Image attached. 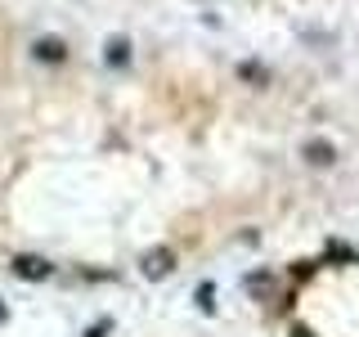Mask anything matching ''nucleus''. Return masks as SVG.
<instances>
[{
    "mask_svg": "<svg viewBox=\"0 0 359 337\" xmlns=\"http://www.w3.org/2000/svg\"><path fill=\"white\" fill-rule=\"evenodd\" d=\"M306 153H310V162H314V166H328L332 157H337V149H332V144H319V140H314Z\"/></svg>",
    "mask_w": 359,
    "mask_h": 337,
    "instance_id": "1",
    "label": "nucleus"
}]
</instances>
